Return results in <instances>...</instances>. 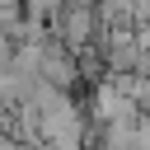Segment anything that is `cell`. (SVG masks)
Masks as SVG:
<instances>
[{
	"instance_id": "cell-4",
	"label": "cell",
	"mask_w": 150,
	"mask_h": 150,
	"mask_svg": "<svg viewBox=\"0 0 150 150\" xmlns=\"http://www.w3.org/2000/svg\"><path fill=\"white\" fill-rule=\"evenodd\" d=\"M61 9H66V0H23V14H28V19H42L47 28H52V19H56Z\"/></svg>"
},
{
	"instance_id": "cell-6",
	"label": "cell",
	"mask_w": 150,
	"mask_h": 150,
	"mask_svg": "<svg viewBox=\"0 0 150 150\" xmlns=\"http://www.w3.org/2000/svg\"><path fill=\"white\" fill-rule=\"evenodd\" d=\"M9 127H14V103L0 98V131H9Z\"/></svg>"
},
{
	"instance_id": "cell-3",
	"label": "cell",
	"mask_w": 150,
	"mask_h": 150,
	"mask_svg": "<svg viewBox=\"0 0 150 150\" xmlns=\"http://www.w3.org/2000/svg\"><path fill=\"white\" fill-rule=\"evenodd\" d=\"M98 14L94 9H84V5H66L56 19H52V38H61L70 52H84V47H94V38H98Z\"/></svg>"
},
{
	"instance_id": "cell-1",
	"label": "cell",
	"mask_w": 150,
	"mask_h": 150,
	"mask_svg": "<svg viewBox=\"0 0 150 150\" xmlns=\"http://www.w3.org/2000/svg\"><path fill=\"white\" fill-rule=\"evenodd\" d=\"M84 112H89V127H112V122H136V117H141V103H136L131 94H122V89L103 75V80L89 89Z\"/></svg>"
},
{
	"instance_id": "cell-7",
	"label": "cell",
	"mask_w": 150,
	"mask_h": 150,
	"mask_svg": "<svg viewBox=\"0 0 150 150\" xmlns=\"http://www.w3.org/2000/svg\"><path fill=\"white\" fill-rule=\"evenodd\" d=\"M0 150H33V145H23L19 136H9V131H0Z\"/></svg>"
},
{
	"instance_id": "cell-2",
	"label": "cell",
	"mask_w": 150,
	"mask_h": 150,
	"mask_svg": "<svg viewBox=\"0 0 150 150\" xmlns=\"http://www.w3.org/2000/svg\"><path fill=\"white\" fill-rule=\"evenodd\" d=\"M38 80H47V84H56L61 94H75L80 84H84V75H80V56L61 42V38H42V66H38Z\"/></svg>"
},
{
	"instance_id": "cell-5",
	"label": "cell",
	"mask_w": 150,
	"mask_h": 150,
	"mask_svg": "<svg viewBox=\"0 0 150 150\" xmlns=\"http://www.w3.org/2000/svg\"><path fill=\"white\" fill-rule=\"evenodd\" d=\"M14 47H19V42L9 38V28H0V70H5L9 61H14Z\"/></svg>"
}]
</instances>
